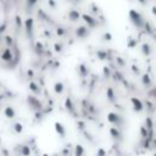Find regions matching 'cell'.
<instances>
[{
  "label": "cell",
  "instance_id": "obj_1",
  "mask_svg": "<svg viewBox=\"0 0 156 156\" xmlns=\"http://www.w3.org/2000/svg\"><path fill=\"white\" fill-rule=\"evenodd\" d=\"M129 17H131V21H132L133 25L136 27H143L144 26V21H143L141 15L138 14L136 10H131V11H129Z\"/></svg>",
  "mask_w": 156,
  "mask_h": 156
},
{
  "label": "cell",
  "instance_id": "obj_2",
  "mask_svg": "<svg viewBox=\"0 0 156 156\" xmlns=\"http://www.w3.org/2000/svg\"><path fill=\"white\" fill-rule=\"evenodd\" d=\"M131 104H132V109L136 111V112L143 111V102L138 98H132L131 99Z\"/></svg>",
  "mask_w": 156,
  "mask_h": 156
},
{
  "label": "cell",
  "instance_id": "obj_3",
  "mask_svg": "<svg viewBox=\"0 0 156 156\" xmlns=\"http://www.w3.org/2000/svg\"><path fill=\"white\" fill-rule=\"evenodd\" d=\"M107 120L112 123V124H120L121 123V116L116 112H110L107 115Z\"/></svg>",
  "mask_w": 156,
  "mask_h": 156
},
{
  "label": "cell",
  "instance_id": "obj_4",
  "mask_svg": "<svg viewBox=\"0 0 156 156\" xmlns=\"http://www.w3.org/2000/svg\"><path fill=\"white\" fill-rule=\"evenodd\" d=\"M54 127H55V131H56V133L59 134L60 137H66V129H65V127H64V124H61L60 122H55V124H54Z\"/></svg>",
  "mask_w": 156,
  "mask_h": 156
},
{
  "label": "cell",
  "instance_id": "obj_5",
  "mask_svg": "<svg viewBox=\"0 0 156 156\" xmlns=\"http://www.w3.org/2000/svg\"><path fill=\"white\" fill-rule=\"evenodd\" d=\"M76 36H77L78 38H86V37L89 36V30L87 29V27L81 26V27H78L77 30H76Z\"/></svg>",
  "mask_w": 156,
  "mask_h": 156
},
{
  "label": "cell",
  "instance_id": "obj_6",
  "mask_svg": "<svg viewBox=\"0 0 156 156\" xmlns=\"http://www.w3.org/2000/svg\"><path fill=\"white\" fill-rule=\"evenodd\" d=\"M82 17H83V20L86 21V23L89 25L90 27H97L98 26V21L95 18H93V16H90V15H83Z\"/></svg>",
  "mask_w": 156,
  "mask_h": 156
},
{
  "label": "cell",
  "instance_id": "obj_7",
  "mask_svg": "<svg viewBox=\"0 0 156 156\" xmlns=\"http://www.w3.org/2000/svg\"><path fill=\"white\" fill-rule=\"evenodd\" d=\"M4 115L7 117V118H14L15 116H16V111L11 107V106H7V107H5V110H4Z\"/></svg>",
  "mask_w": 156,
  "mask_h": 156
},
{
  "label": "cell",
  "instance_id": "obj_8",
  "mask_svg": "<svg viewBox=\"0 0 156 156\" xmlns=\"http://www.w3.org/2000/svg\"><path fill=\"white\" fill-rule=\"evenodd\" d=\"M140 50H141L143 55H145V56H148V55L151 54V46L148 43H143L141 46H140Z\"/></svg>",
  "mask_w": 156,
  "mask_h": 156
},
{
  "label": "cell",
  "instance_id": "obj_9",
  "mask_svg": "<svg viewBox=\"0 0 156 156\" xmlns=\"http://www.w3.org/2000/svg\"><path fill=\"white\" fill-rule=\"evenodd\" d=\"M12 54H11V51H10L9 49H5L4 51H3V54H1V59L5 61V62H10L11 61V59H12Z\"/></svg>",
  "mask_w": 156,
  "mask_h": 156
},
{
  "label": "cell",
  "instance_id": "obj_10",
  "mask_svg": "<svg viewBox=\"0 0 156 156\" xmlns=\"http://www.w3.org/2000/svg\"><path fill=\"white\" fill-rule=\"evenodd\" d=\"M110 134H111V137H112L113 139H115L116 141L120 140V138L122 137L121 131H118L117 128H111V129H110Z\"/></svg>",
  "mask_w": 156,
  "mask_h": 156
},
{
  "label": "cell",
  "instance_id": "obj_11",
  "mask_svg": "<svg viewBox=\"0 0 156 156\" xmlns=\"http://www.w3.org/2000/svg\"><path fill=\"white\" fill-rule=\"evenodd\" d=\"M65 89V86H64V83H61V82H57L54 84V90L55 93H57V94H60V93H62Z\"/></svg>",
  "mask_w": 156,
  "mask_h": 156
},
{
  "label": "cell",
  "instance_id": "obj_12",
  "mask_svg": "<svg viewBox=\"0 0 156 156\" xmlns=\"http://www.w3.org/2000/svg\"><path fill=\"white\" fill-rule=\"evenodd\" d=\"M73 154H75V156H83L84 155V149H83V147H81V145H76Z\"/></svg>",
  "mask_w": 156,
  "mask_h": 156
},
{
  "label": "cell",
  "instance_id": "obj_13",
  "mask_svg": "<svg viewBox=\"0 0 156 156\" xmlns=\"http://www.w3.org/2000/svg\"><path fill=\"white\" fill-rule=\"evenodd\" d=\"M79 17H81L79 16V12H77L76 10H72V11L70 12V20L71 21H77Z\"/></svg>",
  "mask_w": 156,
  "mask_h": 156
},
{
  "label": "cell",
  "instance_id": "obj_14",
  "mask_svg": "<svg viewBox=\"0 0 156 156\" xmlns=\"http://www.w3.org/2000/svg\"><path fill=\"white\" fill-rule=\"evenodd\" d=\"M22 129H23V126L20 122H15L14 123V131H15V133H21V132H22Z\"/></svg>",
  "mask_w": 156,
  "mask_h": 156
},
{
  "label": "cell",
  "instance_id": "obj_15",
  "mask_svg": "<svg viewBox=\"0 0 156 156\" xmlns=\"http://www.w3.org/2000/svg\"><path fill=\"white\" fill-rule=\"evenodd\" d=\"M141 83H143L144 86H150V84H151V79L149 78L148 75H144V76L141 77Z\"/></svg>",
  "mask_w": 156,
  "mask_h": 156
},
{
  "label": "cell",
  "instance_id": "obj_16",
  "mask_svg": "<svg viewBox=\"0 0 156 156\" xmlns=\"http://www.w3.org/2000/svg\"><path fill=\"white\" fill-rule=\"evenodd\" d=\"M65 105H66L67 110H68V111H71V113H73V104L71 102V100H70V99H67V100H66V104H65Z\"/></svg>",
  "mask_w": 156,
  "mask_h": 156
},
{
  "label": "cell",
  "instance_id": "obj_17",
  "mask_svg": "<svg viewBox=\"0 0 156 156\" xmlns=\"http://www.w3.org/2000/svg\"><path fill=\"white\" fill-rule=\"evenodd\" d=\"M79 68H81V75H83V76H87L88 75V70H87V67H86L84 64H81Z\"/></svg>",
  "mask_w": 156,
  "mask_h": 156
},
{
  "label": "cell",
  "instance_id": "obj_18",
  "mask_svg": "<svg viewBox=\"0 0 156 156\" xmlns=\"http://www.w3.org/2000/svg\"><path fill=\"white\" fill-rule=\"evenodd\" d=\"M30 89H32L34 93H36V94H39V91H40V89H39V87L36 84V83L34 82H32V83H30Z\"/></svg>",
  "mask_w": 156,
  "mask_h": 156
},
{
  "label": "cell",
  "instance_id": "obj_19",
  "mask_svg": "<svg viewBox=\"0 0 156 156\" xmlns=\"http://www.w3.org/2000/svg\"><path fill=\"white\" fill-rule=\"evenodd\" d=\"M107 95H109V99H110L111 101H115V93H113V90H112L111 88L107 90Z\"/></svg>",
  "mask_w": 156,
  "mask_h": 156
},
{
  "label": "cell",
  "instance_id": "obj_20",
  "mask_svg": "<svg viewBox=\"0 0 156 156\" xmlns=\"http://www.w3.org/2000/svg\"><path fill=\"white\" fill-rule=\"evenodd\" d=\"M98 56L100 60H105L106 59V53L105 51H98Z\"/></svg>",
  "mask_w": 156,
  "mask_h": 156
},
{
  "label": "cell",
  "instance_id": "obj_21",
  "mask_svg": "<svg viewBox=\"0 0 156 156\" xmlns=\"http://www.w3.org/2000/svg\"><path fill=\"white\" fill-rule=\"evenodd\" d=\"M136 40H134V39H132L131 37H129V39H128V46L129 48H134V46H136Z\"/></svg>",
  "mask_w": 156,
  "mask_h": 156
},
{
  "label": "cell",
  "instance_id": "obj_22",
  "mask_svg": "<svg viewBox=\"0 0 156 156\" xmlns=\"http://www.w3.org/2000/svg\"><path fill=\"white\" fill-rule=\"evenodd\" d=\"M102 39H105V40H111L112 39V37H111V34L110 33H105L102 36Z\"/></svg>",
  "mask_w": 156,
  "mask_h": 156
},
{
  "label": "cell",
  "instance_id": "obj_23",
  "mask_svg": "<svg viewBox=\"0 0 156 156\" xmlns=\"http://www.w3.org/2000/svg\"><path fill=\"white\" fill-rule=\"evenodd\" d=\"M140 132H141V134H143V137H144V138H147V136H148L147 129H145L144 127H141V128H140Z\"/></svg>",
  "mask_w": 156,
  "mask_h": 156
},
{
  "label": "cell",
  "instance_id": "obj_24",
  "mask_svg": "<svg viewBox=\"0 0 156 156\" xmlns=\"http://www.w3.org/2000/svg\"><path fill=\"white\" fill-rule=\"evenodd\" d=\"M105 155H106L105 150H104V149H99V151H98V156H105Z\"/></svg>",
  "mask_w": 156,
  "mask_h": 156
},
{
  "label": "cell",
  "instance_id": "obj_25",
  "mask_svg": "<svg viewBox=\"0 0 156 156\" xmlns=\"http://www.w3.org/2000/svg\"><path fill=\"white\" fill-rule=\"evenodd\" d=\"M26 1H27V4H28V5L32 6V5H34V4L37 3V0H26Z\"/></svg>",
  "mask_w": 156,
  "mask_h": 156
},
{
  "label": "cell",
  "instance_id": "obj_26",
  "mask_svg": "<svg viewBox=\"0 0 156 156\" xmlns=\"http://www.w3.org/2000/svg\"><path fill=\"white\" fill-rule=\"evenodd\" d=\"M154 156H156V152H155V154H154Z\"/></svg>",
  "mask_w": 156,
  "mask_h": 156
}]
</instances>
